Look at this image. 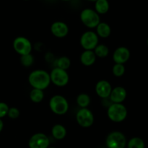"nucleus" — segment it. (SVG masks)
Listing matches in <instances>:
<instances>
[{"label":"nucleus","mask_w":148,"mask_h":148,"mask_svg":"<svg viewBox=\"0 0 148 148\" xmlns=\"http://www.w3.org/2000/svg\"><path fill=\"white\" fill-rule=\"evenodd\" d=\"M28 82L34 89L44 90L51 84L50 75L43 69H36L29 75Z\"/></svg>","instance_id":"nucleus-1"},{"label":"nucleus","mask_w":148,"mask_h":148,"mask_svg":"<svg viewBox=\"0 0 148 148\" xmlns=\"http://www.w3.org/2000/svg\"><path fill=\"white\" fill-rule=\"evenodd\" d=\"M128 111L123 103H111L107 110V116L111 121L121 123L127 119Z\"/></svg>","instance_id":"nucleus-2"},{"label":"nucleus","mask_w":148,"mask_h":148,"mask_svg":"<svg viewBox=\"0 0 148 148\" xmlns=\"http://www.w3.org/2000/svg\"><path fill=\"white\" fill-rule=\"evenodd\" d=\"M49 108L56 115H64L69 111V104L65 97L61 95H55L49 101Z\"/></svg>","instance_id":"nucleus-3"},{"label":"nucleus","mask_w":148,"mask_h":148,"mask_svg":"<svg viewBox=\"0 0 148 148\" xmlns=\"http://www.w3.org/2000/svg\"><path fill=\"white\" fill-rule=\"evenodd\" d=\"M80 20L82 24L88 28H95L101 23V17L95 10L85 8L80 12Z\"/></svg>","instance_id":"nucleus-4"},{"label":"nucleus","mask_w":148,"mask_h":148,"mask_svg":"<svg viewBox=\"0 0 148 148\" xmlns=\"http://www.w3.org/2000/svg\"><path fill=\"white\" fill-rule=\"evenodd\" d=\"M127 144L126 136L119 131L111 132L106 139V146L107 148H125Z\"/></svg>","instance_id":"nucleus-5"},{"label":"nucleus","mask_w":148,"mask_h":148,"mask_svg":"<svg viewBox=\"0 0 148 148\" xmlns=\"http://www.w3.org/2000/svg\"><path fill=\"white\" fill-rule=\"evenodd\" d=\"M79 43L84 50L93 51L99 43V38L96 33L91 30L85 31L81 36Z\"/></svg>","instance_id":"nucleus-6"},{"label":"nucleus","mask_w":148,"mask_h":148,"mask_svg":"<svg viewBox=\"0 0 148 148\" xmlns=\"http://www.w3.org/2000/svg\"><path fill=\"white\" fill-rule=\"evenodd\" d=\"M51 82L57 87H64L69 81V76L67 71L58 67H54L49 73Z\"/></svg>","instance_id":"nucleus-7"},{"label":"nucleus","mask_w":148,"mask_h":148,"mask_svg":"<svg viewBox=\"0 0 148 148\" xmlns=\"http://www.w3.org/2000/svg\"><path fill=\"white\" fill-rule=\"evenodd\" d=\"M12 46L16 53L20 54V56L31 53L32 50H33L31 42L28 38L23 36L15 38L13 40Z\"/></svg>","instance_id":"nucleus-8"},{"label":"nucleus","mask_w":148,"mask_h":148,"mask_svg":"<svg viewBox=\"0 0 148 148\" xmlns=\"http://www.w3.org/2000/svg\"><path fill=\"white\" fill-rule=\"evenodd\" d=\"M94 115L88 108H79L76 114V121L82 128H89L94 123Z\"/></svg>","instance_id":"nucleus-9"},{"label":"nucleus","mask_w":148,"mask_h":148,"mask_svg":"<svg viewBox=\"0 0 148 148\" xmlns=\"http://www.w3.org/2000/svg\"><path fill=\"white\" fill-rule=\"evenodd\" d=\"M49 145V137L42 132L36 133L32 135L28 141L29 148H48Z\"/></svg>","instance_id":"nucleus-10"},{"label":"nucleus","mask_w":148,"mask_h":148,"mask_svg":"<svg viewBox=\"0 0 148 148\" xmlns=\"http://www.w3.org/2000/svg\"><path fill=\"white\" fill-rule=\"evenodd\" d=\"M69 31V26L62 21H56L51 25V32L55 37L62 38L66 37Z\"/></svg>","instance_id":"nucleus-11"},{"label":"nucleus","mask_w":148,"mask_h":148,"mask_svg":"<svg viewBox=\"0 0 148 148\" xmlns=\"http://www.w3.org/2000/svg\"><path fill=\"white\" fill-rule=\"evenodd\" d=\"M95 90L98 96L103 99L109 98L110 94L112 90V86L108 81L106 79L99 80L95 85Z\"/></svg>","instance_id":"nucleus-12"},{"label":"nucleus","mask_w":148,"mask_h":148,"mask_svg":"<svg viewBox=\"0 0 148 148\" xmlns=\"http://www.w3.org/2000/svg\"><path fill=\"white\" fill-rule=\"evenodd\" d=\"M131 53L128 48L125 46H119L114 51L113 53V60L115 64H124L130 59Z\"/></svg>","instance_id":"nucleus-13"},{"label":"nucleus","mask_w":148,"mask_h":148,"mask_svg":"<svg viewBox=\"0 0 148 148\" xmlns=\"http://www.w3.org/2000/svg\"><path fill=\"white\" fill-rule=\"evenodd\" d=\"M127 96V90L122 86H116L112 88L109 98L113 103H122Z\"/></svg>","instance_id":"nucleus-14"},{"label":"nucleus","mask_w":148,"mask_h":148,"mask_svg":"<svg viewBox=\"0 0 148 148\" xmlns=\"http://www.w3.org/2000/svg\"><path fill=\"white\" fill-rule=\"evenodd\" d=\"M96 56L93 51L85 50L80 55V62L85 66H90L93 65L96 61Z\"/></svg>","instance_id":"nucleus-15"},{"label":"nucleus","mask_w":148,"mask_h":148,"mask_svg":"<svg viewBox=\"0 0 148 148\" xmlns=\"http://www.w3.org/2000/svg\"><path fill=\"white\" fill-rule=\"evenodd\" d=\"M52 137L56 140H62L66 136V130L62 124H56L51 129Z\"/></svg>","instance_id":"nucleus-16"},{"label":"nucleus","mask_w":148,"mask_h":148,"mask_svg":"<svg viewBox=\"0 0 148 148\" xmlns=\"http://www.w3.org/2000/svg\"><path fill=\"white\" fill-rule=\"evenodd\" d=\"M96 34L98 37L102 38H106L111 36V28L108 23L105 22H101L96 27Z\"/></svg>","instance_id":"nucleus-17"},{"label":"nucleus","mask_w":148,"mask_h":148,"mask_svg":"<svg viewBox=\"0 0 148 148\" xmlns=\"http://www.w3.org/2000/svg\"><path fill=\"white\" fill-rule=\"evenodd\" d=\"M110 8L108 0H97L95 1V11L98 14H106Z\"/></svg>","instance_id":"nucleus-18"},{"label":"nucleus","mask_w":148,"mask_h":148,"mask_svg":"<svg viewBox=\"0 0 148 148\" xmlns=\"http://www.w3.org/2000/svg\"><path fill=\"white\" fill-rule=\"evenodd\" d=\"M76 102L80 108H88L91 103V98L87 93H80L77 97Z\"/></svg>","instance_id":"nucleus-19"},{"label":"nucleus","mask_w":148,"mask_h":148,"mask_svg":"<svg viewBox=\"0 0 148 148\" xmlns=\"http://www.w3.org/2000/svg\"><path fill=\"white\" fill-rule=\"evenodd\" d=\"M45 96L44 91L33 88L30 92V99L35 103H39L43 100Z\"/></svg>","instance_id":"nucleus-20"},{"label":"nucleus","mask_w":148,"mask_h":148,"mask_svg":"<svg viewBox=\"0 0 148 148\" xmlns=\"http://www.w3.org/2000/svg\"><path fill=\"white\" fill-rule=\"evenodd\" d=\"M96 57L106 58L109 54V48L105 44H98L93 50Z\"/></svg>","instance_id":"nucleus-21"},{"label":"nucleus","mask_w":148,"mask_h":148,"mask_svg":"<svg viewBox=\"0 0 148 148\" xmlns=\"http://www.w3.org/2000/svg\"><path fill=\"white\" fill-rule=\"evenodd\" d=\"M127 148H145V143L140 137H134L127 142Z\"/></svg>","instance_id":"nucleus-22"},{"label":"nucleus","mask_w":148,"mask_h":148,"mask_svg":"<svg viewBox=\"0 0 148 148\" xmlns=\"http://www.w3.org/2000/svg\"><path fill=\"white\" fill-rule=\"evenodd\" d=\"M56 67L60 68L64 70H67L71 66V60L68 56H63L59 57L56 61Z\"/></svg>","instance_id":"nucleus-23"},{"label":"nucleus","mask_w":148,"mask_h":148,"mask_svg":"<svg viewBox=\"0 0 148 148\" xmlns=\"http://www.w3.org/2000/svg\"><path fill=\"white\" fill-rule=\"evenodd\" d=\"M20 63L23 66L30 67L34 63V56L32 55V53L23 55V56H20Z\"/></svg>","instance_id":"nucleus-24"},{"label":"nucleus","mask_w":148,"mask_h":148,"mask_svg":"<svg viewBox=\"0 0 148 148\" xmlns=\"http://www.w3.org/2000/svg\"><path fill=\"white\" fill-rule=\"evenodd\" d=\"M126 69L124 64H115L112 67V73L113 75L117 77H122L125 74Z\"/></svg>","instance_id":"nucleus-25"},{"label":"nucleus","mask_w":148,"mask_h":148,"mask_svg":"<svg viewBox=\"0 0 148 148\" xmlns=\"http://www.w3.org/2000/svg\"><path fill=\"white\" fill-rule=\"evenodd\" d=\"M20 110L17 108H16V107H11V108H9L8 114H7L9 118L12 119H17L20 116Z\"/></svg>","instance_id":"nucleus-26"},{"label":"nucleus","mask_w":148,"mask_h":148,"mask_svg":"<svg viewBox=\"0 0 148 148\" xmlns=\"http://www.w3.org/2000/svg\"><path fill=\"white\" fill-rule=\"evenodd\" d=\"M9 106L4 102H0V119L7 116L9 111Z\"/></svg>","instance_id":"nucleus-27"},{"label":"nucleus","mask_w":148,"mask_h":148,"mask_svg":"<svg viewBox=\"0 0 148 148\" xmlns=\"http://www.w3.org/2000/svg\"><path fill=\"white\" fill-rule=\"evenodd\" d=\"M3 128H4V122H3L2 120L0 119V132L2 131Z\"/></svg>","instance_id":"nucleus-28"},{"label":"nucleus","mask_w":148,"mask_h":148,"mask_svg":"<svg viewBox=\"0 0 148 148\" xmlns=\"http://www.w3.org/2000/svg\"><path fill=\"white\" fill-rule=\"evenodd\" d=\"M88 1H94V2H95V1H96L97 0H88Z\"/></svg>","instance_id":"nucleus-29"},{"label":"nucleus","mask_w":148,"mask_h":148,"mask_svg":"<svg viewBox=\"0 0 148 148\" xmlns=\"http://www.w3.org/2000/svg\"><path fill=\"white\" fill-rule=\"evenodd\" d=\"M62 1H70V0H62Z\"/></svg>","instance_id":"nucleus-30"},{"label":"nucleus","mask_w":148,"mask_h":148,"mask_svg":"<svg viewBox=\"0 0 148 148\" xmlns=\"http://www.w3.org/2000/svg\"><path fill=\"white\" fill-rule=\"evenodd\" d=\"M48 148H56V147H48Z\"/></svg>","instance_id":"nucleus-31"},{"label":"nucleus","mask_w":148,"mask_h":148,"mask_svg":"<svg viewBox=\"0 0 148 148\" xmlns=\"http://www.w3.org/2000/svg\"><path fill=\"white\" fill-rule=\"evenodd\" d=\"M147 46H148V38H147Z\"/></svg>","instance_id":"nucleus-32"},{"label":"nucleus","mask_w":148,"mask_h":148,"mask_svg":"<svg viewBox=\"0 0 148 148\" xmlns=\"http://www.w3.org/2000/svg\"><path fill=\"white\" fill-rule=\"evenodd\" d=\"M24 1H28V0H24Z\"/></svg>","instance_id":"nucleus-33"}]
</instances>
